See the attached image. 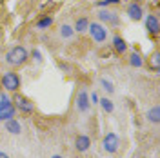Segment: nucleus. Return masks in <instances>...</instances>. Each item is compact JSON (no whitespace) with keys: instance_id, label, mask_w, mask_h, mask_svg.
Instances as JSON below:
<instances>
[{"instance_id":"obj_1","label":"nucleus","mask_w":160,"mask_h":158,"mask_svg":"<svg viewBox=\"0 0 160 158\" xmlns=\"http://www.w3.org/2000/svg\"><path fill=\"white\" fill-rule=\"evenodd\" d=\"M29 60V53L24 46H15L11 47L8 53H6V64L11 66V67H18V66H24L26 62Z\"/></svg>"},{"instance_id":"obj_2","label":"nucleus","mask_w":160,"mask_h":158,"mask_svg":"<svg viewBox=\"0 0 160 158\" xmlns=\"http://www.w3.org/2000/svg\"><path fill=\"white\" fill-rule=\"evenodd\" d=\"M88 31H89V35H91V38H93L95 44H106V40L109 37L108 27H106L102 22H89Z\"/></svg>"},{"instance_id":"obj_3","label":"nucleus","mask_w":160,"mask_h":158,"mask_svg":"<svg viewBox=\"0 0 160 158\" xmlns=\"http://www.w3.org/2000/svg\"><path fill=\"white\" fill-rule=\"evenodd\" d=\"M15 115H17V109L13 106L11 98L6 93H2V95H0V122L15 118Z\"/></svg>"},{"instance_id":"obj_4","label":"nucleus","mask_w":160,"mask_h":158,"mask_svg":"<svg viewBox=\"0 0 160 158\" xmlns=\"http://www.w3.org/2000/svg\"><path fill=\"white\" fill-rule=\"evenodd\" d=\"M0 84H2V87L6 89L8 93H17L20 89V77L17 73H13V71H6L2 77H0Z\"/></svg>"},{"instance_id":"obj_5","label":"nucleus","mask_w":160,"mask_h":158,"mask_svg":"<svg viewBox=\"0 0 160 158\" xmlns=\"http://www.w3.org/2000/svg\"><path fill=\"white\" fill-rule=\"evenodd\" d=\"M11 102H13L15 109H18V111L26 113V115H29V113H33V111H35V104H33V102H31V100L28 98V96L20 95L18 91L15 93V96L11 98Z\"/></svg>"},{"instance_id":"obj_6","label":"nucleus","mask_w":160,"mask_h":158,"mask_svg":"<svg viewBox=\"0 0 160 158\" xmlns=\"http://www.w3.org/2000/svg\"><path fill=\"white\" fill-rule=\"evenodd\" d=\"M118 146H120V138L115 131H109V133L104 136V140H102V149H104L108 155H115V153L118 151Z\"/></svg>"},{"instance_id":"obj_7","label":"nucleus","mask_w":160,"mask_h":158,"mask_svg":"<svg viewBox=\"0 0 160 158\" xmlns=\"http://www.w3.org/2000/svg\"><path fill=\"white\" fill-rule=\"evenodd\" d=\"M97 17H98V20L106 26V24H109V26H113V27H117V26H120V17L117 15V13H111V11H108L106 7H102V9L97 13Z\"/></svg>"},{"instance_id":"obj_8","label":"nucleus","mask_w":160,"mask_h":158,"mask_svg":"<svg viewBox=\"0 0 160 158\" xmlns=\"http://www.w3.org/2000/svg\"><path fill=\"white\" fill-rule=\"evenodd\" d=\"M75 104H77V109H78L80 113H88V111H89L91 102H89V93H88V89H86V87H82L78 91Z\"/></svg>"},{"instance_id":"obj_9","label":"nucleus","mask_w":160,"mask_h":158,"mask_svg":"<svg viewBox=\"0 0 160 158\" xmlns=\"http://www.w3.org/2000/svg\"><path fill=\"white\" fill-rule=\"evenodd\" d=\"M144 26H146V31L149 33V35H158L160 33V22H158V17L157 15H153V13H149L146 18H144Z\"/></svg>"},{"instance_id":"obj_10","label":"nucleus","mask_w":160,"mask_h":158,"mask_svg":"<svg viewBox=\"0 0 160 158\" xmlns=\"http://www.w3.org/2000/svg\"><path fill=\"white\" fill-rule=\"evenodd\" d=\"M128 17H129V20H133V22L142 20L144 18V7L140 6L138 2H131L129 6H128Z\"/></svg>"},{"instance_id":"obj_11","label":"nucleus","mask_w":160,"mask_h":158,"mask_svg":"<svg viewBox=\"0 0 160 158\" xmlns=\"http://www.w3.org/2000/svg\"><path fill=\"white\" fill-rule=\"evenodd\" d=\"M75 149H77L78 153L89 151L91 149V138L88 136V135H78V136L75 138Z\"/></svg>"},{"instance_id":"obj_12","label":"nucleus","mask_w":160,"mask_h":158,"mask_svg":"<svg viewBox=\"0 0 160 158\" xmlns=\"http://www.w3.org/2000/svg\"><path fill=\"white\" fill-rule=\"evenodd\" d=\"M111 46H113V49L117 51L118 55H126L128 53V44H126V40L122 38V37H118V35H115L113 38H111Z\"/></svg>"},{"instance_id":"obj_13","label":"nucleus","mask_w":160,"mask_h":158,"mask_svg":"<svg viewBox=\"0 0 160 158\" xmlns=\"http://www.w3.org/2000/svg\"><path fill=\"white\" fill-rule=\"evenodd\" d=\"M6 131L9 135H20L22 133V126L17 118H11V120H6Z\"/></svg>"},{"instance_id":"obj_14","label":"nucleus","mask_w":160,"mask_h":158,"mask_svg":"<svg viewBox=\"0 0 160 158\" xmlns=\"http://www.w3.org/2000/svg\"><path fill=\"white\" fill-rule=\"evenodd\" d=\"M146 118H148V122L155 124V126H158V124H160V107H158V106H153L151 109H148Z\"/></svg>"},{"instance_id":"obj_15","label":"nucleus","mask_w":160,"mask_h":158,"mask_svg":"<svg viewBox=\"0 0 160 158\" xmlns=\"http://www.w3.org/2000/svg\"><path fill=\"white\" fill-rule=\"evenodd\" d=\"M148 67H149L153 73H160V53L158 51H155V53L149 57V60H148Z\"/></svg>"},{"instance_id":"obj_16","label":"nucleus","mask_w":160,"mask_h":158,"mask_svg":"<svg viewBox=\"0 0 160 158\" xmlns=\"http://www.w3.org/2000/svg\"><path fill=\"white\" fill-rule=\"evenodd\" d=\"M129 66L135 67V69L144 67V58H142V55H140L138 51H131L129 53Z\"/></svg>"},{"instance_id":"obj_17","label":"nucleus","mask_w":160,"mask_h":158,"mask_svg":"<svg viewBox=\"0 0 160 158\" xmlns=\"http://www.w3.org/2000/svg\"><path fill=\"white\" fill-rule=\"evenodd\" d=\"M89 27V18H86V17H80L77 22H75V33H86Z\"/></svg>"},{"instance_id":"obj_18","label":"nucleus","mask_w":160,"mask_h":158,"mask_svg":"<svg viewBox=\"0 0 160 158\" xmlns=\"http://www.w3.org/2000/svg\"><path fill=\"white\" fill-rule=\"evenodd\" d=\"M98 106L102 107L104 113H113V111H115V104H113V100L108 98V96H102V98L98 100Z\"/></svg>"},{"instance_id":"obj_19","label":"nucleus","mask_w":160,"mask_h":158,"mask_svg":"<svg viewBox=\"0 0 160 158\" xmlns=\"http://www.w3.org/2000/svg\"><path fill=\"white\" fill-rule=\"evenodd\" d=\"M100 86L104 87V91H106V93H109V95H113V93H115V84H113L109 78H106V77H102V78H100Z\"/></svg>"},{"instance_id":"obj_20","label":"nucleus","mask_w":160,"mask_h":158,"mask_svg":"<svg viewBox=\"0 0 160 158\" xmlns=\"http://www.w3.org/2000/svg\"><path fill=\"white\" fill-rule=\"evenodd\" d=\"M51 24H53V17H42L37 22V29H48V27H51Z\"/></svg>"},{"instance_id":"obj_21","label":"nucleus","mask_w":160,"mask_h":158,"mask_svg":"<svg viewBox=\"0 0 160 158\" xmlns=\"http://www.w3.org/2000/svg\"><path fill=\"white\" fill-rule=\"evenodd\" d=\"M60 37L62 38H71V37H75V29L68 26V24H64L62 27H60Z\"/></svg>"},{"instance_id":"obj_22","label":"nucleus","mask_w":160,"mask_h":158,"mask_svg":"<svg viewBox=\"0 0 160 158\" xmlns=\"http://www.w3.org/2000/svg\"><path fill=\"white\" fill-rule=\"evenodd\" d=\"M117 4H120V0H98L97 2V7H108V6H117Z\"/></svg>"},{"instance_id":"obj_23","label":"nucleus","mask_w":160,"mask_h":158,"mask_svg":"<svg viewBox=\"0 0 160 158\" xmlns=\"http://www.w3.org/2000/svg\"><path fill=\"white\" fill-rule=\"evenodd\" d=\"M98 100H100V96L97 95V93H91V95H89V102H91V106H93V104H98Z\"/></svg>"},{"instance_id":"obj_24","label":"nucleus","mask_w":160,"mask_h":158,"mask_svg":"<svg viewBox=\"0 0 160 158\" xmlns=\"http://www.w3.org/2000/svg\"><path fill=\"white\" fill-rule=\"evenodd\" d=\"M33 57H35V62H42V53H40L38 49L33 51Z\"/></svg>"},{"instance_id":"obj_25","label":"nucleus","mask_w":160,"mask_h":158,"mask_svg":"<svg viewBox=\"0 0 160 158\" xmlns=\"http://www.w3.org/2000/svg\"><path fill=\"white\" fill-rule=\"evenodd\" d=\"M0 158H11L8 153H4V151H0Z\"/></svg>"},{"instance_id":"obj_26","label":"nucleus","mask_w":160,"mask_h":158,"mask_svg":"<svg viewBox=\"0 0 160 158\" xmlns=\"http://www.w3.org/2000/svg\"><path fill=\"white\" fill-rule=\"evenodd\" d=\"M51 158H64V156H60V155H53Z\"/></svg>"}]
</instances>
